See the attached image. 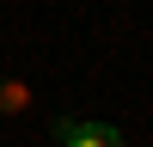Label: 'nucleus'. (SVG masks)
Returning <instances> with one entry per match:
<instances>
[{"mask_svg": "<svg viewBox=\"0 0 153 147\" xmlns=\"http://www.w3.org/2000/svg\"><path fill=\"white\" fill-rule=\"evenodd\" d=\"M49 135H55V147H129L117 122H92V117H55Z\"/></svg>", "mask_w": 153, "mask_h": 147, "instance_id": "1", "label": "nucleus"}]
</instances>
